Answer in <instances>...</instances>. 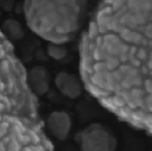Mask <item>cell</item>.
<instances>
[{
  "label": "cell",
  "mask_w": 152,
  "mask_h": 151,
  "mask_svg": "<svg viewBox=\"0 0 152 151\" xmlns=\"http://www.w3.org/2000/svg\"><path fill=\"white\" fill-rule=\"evenodd\" d=\"M151 1H102L84 34L80 71L88 92L133 127L151 132Z\"/></svg>",
  "instance_id": "cell-1"
},
{
  "label": "cell",
  "mask_w": 152,
  "mask_h": 151,
  "mask_svg": "<svg viewBox=\"0 0 152 151\" xmlns=\"http://www.w3.org/2000/svg\"><path fill=\"white\" fill-rule=\"evenodd\" d=\"M0 151H55L38 98L13 43L0 29Z\"/></svg>",
  "instance_id": "cell-2"
},
{
  "label": "cell",
  "mask_w": 152,
  "mask_h": 151,
  "mask_svg": "<svg viewBox=\"0 0 152 151\" xmlns=\"http://www.w3.org/2000/svg\"><path fill=\"white\" fill-rule=\"evenodd\" d=\"M88 9L87 1H24L29 28L50 43L60 45L78 34Z\"/></svg>",
  "instance_id": "cell-3"
},
{
  "label": "cell",
  "mask_w": 152,
  "mask_h": 151,
  "mask_svg": "<svg viewBox=\"0 0 152 151\" xmlns=\"http://www.w3.org/2000/svg\"><path fill=\"white\" fill-rule=\"evenodd\" d=\"M81 151H116L115 134L101 123H91L78 134Z\"/></svg>",
  "instance_id": "cell-4"
},
{
  "label": "cell",
  "mask_w": 152,
  "mask_h": 151,
  "mask_svg": "<svg viewBox=\"0 0 152 151\" xmlns=\"http://www.w3.org/2000/svg\"><path fill=\"white\" fill-rule=\"evenodd\" d=\"M71 126H73L71 118L64 110L52 112L48 116V120L45 123V129L49 132V134L57 140H66L71 130Z\"/></svg>",
  "instance_id": "cell-5"
},
{
  "label": "cell",
  "mask_w": 152,
  "mask_h": 151,
  "mask_svg": "<svg viewBox=\"0 0 152 151\" xmlns=\"http://www.w3.org/2000/svg\"><path fill=\"white\" fill-rule=\"evenodd\" d=\"M27 84L34 95L42 96L49 90V74L43 66H35L27 71Z\"/></svg>",
  "instance_id": "cell-6"
},
{
  "label": "cell",
  "mask_w": 152,
  "mask_h": 151,
  "mask_svg": "<svg viewBox=\"0 0 152 151\" xmlns=\"http://www.w3.org/2000/svg\"><path fill=\"white\" fill-rule=\"evenodd\" d=\"M55 85L61 94L70 99H75L81 95L83 88H81V80L77 76L66 71H60L55 77Z\"/></svg>",
  "instance_id": "cell-7"
},
{
  "label": "cell",
  "mask_w": 152,
  "mask_h": 151,
  "mask_svg": "<svg viewBox=\"0 0 152 151\" xmlns=\"http://www.w3.org/2000/svg\"><path fill=\"white\" fill-rule=\"evenodd\" d=\"M1 31L7 38H13L15 41H18L24 37V29L21 27V24L18 21H14V20H6Z\"/></svg>",
  "instance_id": "cell-8"
},
{
  "label": "cell",
  "mask_w": 152,
  "mask_h": 151,
  "mask_svg": "<svg viewBox=\"0 0 152 151\" xmlns=\"http://www.w3.org/2000/svg\"><path fill=\"white\" fill-rule=\"evenodd\" d=\"M48 55L55 60H61V59H64L66 55H67V49L63 48L61 45L49 43V45H48Z\"/></svg>",
  "instance_id": "cell-9"
},
{
  "label": "cell",
  "mask_w": 152,
  "mask_h": 151,
  "mask_svg": "<svg viewBox=\"0 0 152 151\" xmlns=\"http://www.w3.org/2000/svg\"><path fill=\"white\" fill-rule=\"evenodd\" d=\"M14 6H15V3H14V1H0V7H3L6 11H10Z\"/></svg>",
  "instance_id": "cell-10"
}]
</instances>
